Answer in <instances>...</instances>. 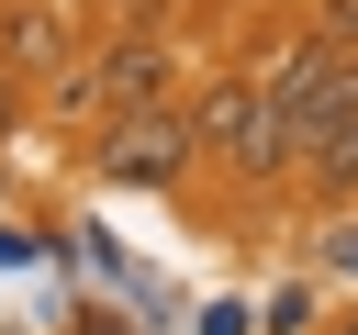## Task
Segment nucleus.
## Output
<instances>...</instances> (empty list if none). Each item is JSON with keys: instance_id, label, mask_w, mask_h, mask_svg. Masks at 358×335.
<instances>
[{"instance_id": "nucleus-3", "label": "nucleus", "mask_w": 358, "mask_h": 335, "mask_svg": "<svg viewBox=\"0 0 358 335\" xmlns=\"http://www.w3.org/2000/svg\"><path fill=\"white\" fill-rule=\"evenodd\" d=\"M246 134H257V78H213V89L190 100V145H224V156H246Z\"/></svg>"}, {"instance_id": "nucleus-4", "label": "nucleus", "mask_w": 358, "mask_h": 335, "mask_svg": "<svg viewBox=\"0 0 358 335\" xmlns=\"http://www.w3.org/2000/svg\"><path fill=\"white\" fill-rule=\"evenodd\" d=\"M336 335H358V324H336Z\"/></svg>"}, {"instance_id": "nucleus-2", "label": "nucleus", "mask_w": 358, "mask_h": 335, "mask_svg": "<svg viewBox=\"0 0 358 335\" xmlns=\"http://www.w3.org/2000/svg\"><path fill=\"white\" fill-rule=\"evenodd\" d=\"M157 89H168V45H157V34H123V45H112V56H101V67L67 89V100H101V112H145Z\"/></svg>"}, {"instance_id": "nucleus-1", "label": "nucleus", "mask_w": 358, "mask_h": 335, "mask_svg": "<svg viewBox=\"0 0 358 335\" xmlns=\"http://www.w3.org/2000/svg\"><path fill=\"white\" fill-rule=\"evenodd\" d=\"M101 168L112 179H134V190H168L179 168H190V112H112V145H101Z\"/></svg>"}]
</instances>
